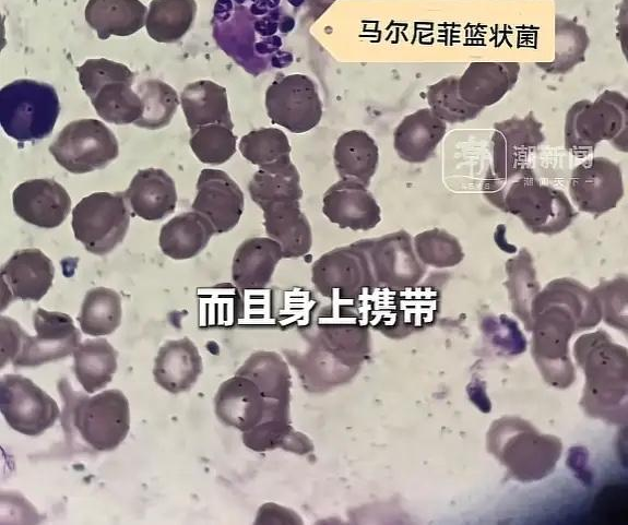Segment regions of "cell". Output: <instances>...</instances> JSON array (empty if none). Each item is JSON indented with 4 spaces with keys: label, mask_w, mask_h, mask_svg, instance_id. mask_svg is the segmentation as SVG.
Wrapping results in <instances>:
<instances>
[{
    "label": "cell",
    "mask_w": 628,
    "mask_h": 525,
    "mask_svg": "<svg viewBox=\"0 0 628 525\" xmlns=\"http://www.w3.org/2000/svg\"><path fill=\"white\" fill-rule=\"evenodd\" d=\"M56 162L72 174H86L105 168L119 154L112 131L99 120L79 119L69 122L49 145Z\"/></svg>",
    "instance_id": "cell-6"
},
{
    "label": "cell",
    "mask_w": 628,
    "mask_h": 525,
    "mask_svg": "<svg viewBox=\"0 0 628 525\" xmlns=\"http://www.w3.org/2000/svg\"><path fill=\"white\" fill-rule=\"evenodd\" d=\"M147 8L140 0H88L84 16L99 39L130 36L146 22Z\"/></svg>",
    "instance_id": "cell-26"
},
{
    "label": "cell",
    "mask_w": 628,
    "mask_h": 525,
    "mask_svg": "<svg viewBox=\"0 0 628 525\" xmlns=\"http://www.w3.org/2000/svg\"><path fill=\"white\" fill-rule=\"evenodd\" d=\"M624 182L618 164L602 156L589 158L573 168L569 194L579 211L602 215L617 206L624 196Z\"/></svg>",
    "instance_id": "cell-13"
},
{
    "label": "cell",
    "mask_w": 628,
    "mask_h": 525,
    "mask_svg": "<svg viewBox=\"0 0 628 525\" xmlns=\"http://www.w3.org/2000/svg\"><path fill=\"white\" fill-rule=\"evenodd\" d=\"M519 72L520 64L514 61L472 62L459 77V94L471 105L491 106L514 86Z\"/></svg>",
    "instance_id": "cell-20"
},
{
    "label": "cell",
    "mask_w": 628,
    "mask_h": 525,
    "mask_svg": "<svg viewBox=\"0 0 628 525\" xmlns=\"http://www.w3.org/2000/svg\"><path fill=\"white\" fill-rule=\"evenodd\" d=\"M317 325L324 349L343 365L357 366L368 350V325L359 314L354 301H333L321 310Z\"/></svg>",
    "instance_id": "cell-14"
},
{
    "label": "cell",
    "mask_w": 628,
    "mask_h": 525,
    "mask_svg": "<svg viewBox=\"0 0 628 525\" xmlns=\"http://www.w3.org/2000/svg\"><path fill=\"white\" fill-rule=\"evenodd\" d=\"M366 254L378 287L403 289L415 286L426 273L413 240L405 230L355 242Z\"/></svg>",
    "instance_id": "cell-10"
},
{
    "label": "cell",
    "mask_w": 628,
    "mask_h": 525,
    "mask_svg": "<svg viewBox=\"0 0 628 525\" xmlns=\"http://www.w3.org/2000/svg\"><path fill=\"white\" fill-rule=\"evenodd\" d=\"M202 371V359L195 345L188 338L164 343L154 360V381L169 393L188 391Z\"/></svg>",
    "instance_id": "cell-25"
},
{
    "label": "cell",
    "mask_w": 628,
    "mask_h": 525,
    "mask_svg": "<svg viewBox=\"0 0 628 525\" xmlns=\"http://www.w3.org/2000/svg\"><path fill=\"white\" fill-rule=\"evenodd\" d=\"M236 140L232 128L213 123L191 131L189 144L201 163L221 165L236 153Z\"/></svg>",
    "instance_id": "cell-41"
},
{
    "label": "cell",
    "mask_w": 628,
    "mask_h": 525,
    "mask_svg": "<svg viewBox=\"0 0 628 525\" xmlns=\"http://www.w3.org/2000/svg\"><path fill=\"white\" fill-rule=\"evenodd\" d=\"M118 351L107 339L88 338L73 351V372L86 393L104 389L117 370Z\"/></svg>",
    "instance_id": "cell-31"
},
{
    "label": "cell",
    "mask_w": 628,
    "mask_h": 525,
    "mask_svg": "<svg viewBox=\"0 0 628 525\" xmlns=\"http://www.w3.org/2000/svg\"><path fill=\"white\" fill-rule=\"evenodd\" d=\"M628 100L616 91H604L594 102L574 103L565 118V148L583 157L601 141L627 152Z\"/></svg>",
    "instance_id": "cell-3"
},
{
    "label": "cell",
    "mask_w": 628,
    "mask_h": 525,
    "mask_svg": "<svg viewBox=\"0 0 628 525\" xmlns=\"http://www.w3.org/2000/svg\"><path fill=\"white\" fill-rule=\"evenodd\" d=\"M367 188L356 181L340 179L324 192L322 213L342 229L375 228L381 220V208Z\"/></svg>",
    "instance_id": "cell-18"
},
{
    "label": "cell",
    "mask_w": 628,
    "mask_h": 525,
    "mask_svg": "<svg viewBox=\"0 0 628 525\" xmlns=\"http://www.w3.org/2000/svg\"><path fill=\"white\" fill-rule=\"evenodd\" d=\"M0 410L13 430L38 437L52 427L60 415L56 401L20 374H4L0 380Z\"/></svg>",
    "instance_id": "cell-8"
},
{
    "label": "cell",
    "mask_w": 628,
    "mask_h": 525,
    "mask_svg": "<svg viewBox=\"0 0 628 525\" xmlns=\"http://www.w3.org/2000/svg\"><path fill=\"white\" fill-rule=\"evenodd\" d=\"M270 120L292 133H305L322 118V103L315 82L305 74H279L265 91Z\"/></svg>",
    "instance_id": "cell-7"
},
{
    "label": "cell",
    "mask_w": 628,
    "mask_h": 525,
    "mask_svg": "<svg viewBox=\"0 0 628 525\" xmlns=\"http://www.w3.org/2000/svg\"><path fill=\"white\" fill-rule=\"evenodd\" d=\"M60 111L56 90L48 83L21 79L0 91V123L19 142L42 140L55 128Z\"/></svg>",
    "instance_id": "cell-4"
},
{
    "label": "cell",
    "mask_w": 628,
    "mask_h": 525,
    "mask_svg": "<svg viewBox=\"0 0 628 525\" xmlns=\"http://www.w3.org/2000/svg\"><path fill=\"white\" fill-rule=\"evenodd\" d=\"M121 315V299L118 293L106 287H96L85 294L78 321L83 333L103 336L118 329Z\"/></svg>",
    "instance_id": "cell-33"
},
{
    "label": "cell",
    "mask_w": 628,
    "mask_h": 525,
    "mask_svg": "<svg viewBox=\"0 0 628 525\" xmlns=\"http://www.w3.org/2000/svg\"><path fill=\"white\" fill-rule=\"evenodd\" d=\"M333 162L340 179L368 187L379 163L378 145L363 130L346 131L336 140Z\"/></svg>",
    "instance_id": "cell-28"
},
{
    "label": "cell",
    "mask_w": 628,
    "mask_h": 525,
    "mask_svg": "<svg viewBox=\"0 0 628 525\" xmlns=\"http://www.w3.org/2000/svg\"><path fill=\"white\" fill-rule=\"evenodd\" d=\"M36 335L25 333L14 367H39L73 354L81 333L67 313L38 308L33 315Z\"/></svg>",
    "instance_id": "cell-12"
},
{
    "label": "cell",
    "mask_w": 628,
    "mask_h": 525,
    "mask_svg": "<svg viewBox=\"0 0 628 525\" xmlns=\"http://www.w3.org/2000/svg\"><path fill=\"white\" fill-rule=\"evenodd\" d=\"M127 82L103 85L91 98L97 115L106 122L122 126L134 123L143 112L140 96Z\"/></svg>",
    "instance_id": "cell-36"
},
{
    "label": "cell",
    "mask_w": 628,
    "mask_h": 525,
    "mask_svg": "<svg viewBox=\"0 0 628 525\" xmlns=\"http://www.w3.org/2000/svg\"><path fill=\"white\" fill-rule=\"evenodd\" d=\"M413 247L424 265L437 269L455 266L464 258L459 240L440 228L417 234L413 238Z\"/></svg>",
    "instance_id": "cell-40"
},
{
    "label": "cell",
    "mask_w": 628,
    "mask_h": 525,
    "mask_svg": "<svg viewBox=\"0 0 628 525\" xmlns=\"http://www.w3.org/2000/svg\"><path fill=\"white\" fill-rule=\"evenodd\" d=\"M214 407L224 425L242 432L264 421H288V402L264 397L250 379L239 374L221 384Z\"/></svg>",
    "instance_id": "cell-11"
},
{
    "label": "cell",
    "mask_w": 628,
    "mask_h": 525,
    "mask_svg": "<svg viewBox=\"0 0 628 525\" xmlns=\"http://www.w3.org/2000/svg\"><path fill=\"white\" fill-rule=\"evenodd\" d=\"M180 104L191 131L213 123L234 129L227 92L213 81L200 80L187 84L180 93Z\"/></svg>",
    "instance_id": "cell-27"
},
{
    "label": "cell",
    "mask_w": 628,
    "mask_h": 525,
    "mask_svg": "<svg viewBox=\"0 0 628 525\" xmlns=\"http://www.w3.org/2000/svg\"><path fill=\"white\" fill-rule=\"evenodd\" d=\"M268 237L282 248L284 259L307 254L312 246V230L299 201L272 203L262 210Z\"/></svg>",
    "instance_id": "cell-22"
},
{
    "label": "cell",
    "mask_w": 628,
    "mask_h": 525,
    "mask_svg": "<svg viewBox=\"0 0 628 525\" xmlns=\"http://www.w3.org/2000/svg\"><path fill=\"white\" fill-rule=\"evenodd\" d=\"M238 148L251 164L264 166L288 158L291 144L286 134L277 128H260L241 136Z\"/></svg>",
    "instance_id": "cell-42"
},
{
    "label": "cell",
    "mask_w": 628,
    "mask_h": 525,
    "mask_svg": "<svg viewBox=\"0 0 628 525\" xmlns=\"http://www.w3.org/2000/svg\"><path fill=\"white\" fill-rule=\"evenodd\" d=\"M284 259L281 246L270 237L242 241L232 264L234 284L242 290H260L271 282L279 262Z\"/></svg>",
    "instance_id": "cell-23"
},
{
    "label": "cell",
    "mask_w": 628,
    "mask_h": 525,
    "mask_svg": "<svg viewBox=\"0 0 628 525\" xmlns=\"http://www.w3.org/2000/svg\"><path fill=\"white\" fill-rule=\"evenodd\" d=\"M316 289L336 302H353L376 283L365 252L355 243L322 254L311 266Z\"/></svg>",
    "instance_id": "cell-9"
},
{
    "label": "cell",
    "mask_w": 628,
    "mask_h": 525,
    "mask_svg": "<svg viewBox=\"0 0 628 525\" xmlns=\"http://www.w3.org/2000/svg\"><path fill=\"white\" fill-rule=\"evenodd\" d=\"M459 76L451 75L428 86L427 103L433 114L445 122L461 123L475 119L484 108L466 103L459 94Z\"/></svg>",
    "instance_id": "cell-38"
},
{
    "label": "cell",
    "mask_w": 628,
    "mask_h": 525,
    "mask_svg": "<svg viewBox=\"0 0 628 525\" xmlns=\"http://www.w3.org/2000/svg\"><path fill=\"white\" fill-rule=\"evenodd\" d=\"M447 131L445 121L429 108H422L407 115L393 133V147L399 157L407 163L420 164L428 160Z\"/></svg>",
    "instance_id": "cell-24"
},
{
    "label": "cell",
    "mask_w": 628,
    "mask_h": 525,
    "mask_svg": "<svg viewBox=\"0 0 628 525\" xmlns=\"http://www.w3.org/2000/svg\"><path fill=\"white\" fill-rule=\"evenodd\" d=\"M55 276L51 260L39 249L14 252L1 267L2 309L12 300L39 301Z\"/></svg>",
    "instance_id": "cell-16"
},
{
    "label": "cell",
    "mask_w": 628,
    "mask_h": 525,
    "mask_svg": "<svg viewBox=\"0 0 628 525\" xmlns=\"http://www.w3.org/2000/svg\"><path fill=\"white\" fill-rule=\"evenodd\" d=\"M335 0H307L310 12L313 17H318L325 11Z\"/></svg>",
    "instance_id": "cell-46"
},
{
    "label": "cell",
    "mask_w": 628,
    "mask_h": 525,
    "mask_svg": "<svg viewBox=\"0 0 628 525\" xmlns=\"http://www.w3.org/2000/svg\"><path fill=\"white\" fill-rule=\"evenodd\" d=\"M195 14L194 0H152L146 15V32L157 43L178 41L191 28Z\"/></svg>",
    "instance_id": "cell-32"
},
{
    "label": "cell",
    "mask_w": 628,
    "mask_h": 525,
    "mask_svg": "<svg viewBox=\"0 0 628 525\" xmlns=\"http://www.w3.org/2000/svg\"><path fill=\"white\" fill-rule=\"evenodd\" d=\"M64 402L61 423L67 438L74 431L92 449L108 452L117 449L130 429V407L126 395L117 389L96 395L74 391L67 379L58 382Z\"/></svg>",
    "instance_id": "cell-2"
},
{
    "label": "cell",
    "mask_w": 628,
    "mask_h": 525,
    "mask_svg": "<svg viewBox=\"0 0 628 525\" xmlns=\"http://www.w3.org/2000/svg\"><path fill=\"white\" fill-rule=\"evenodd\" d=\"M590 39L586 29L561 15L555 17V58L550 62H536V67L550 74H564L584 61Z\"/></svg>",
    "instance_id": "cell-35"
},
{
    "label": "cell",
    "mask_w": 628,
    "mask_h": 525,
    "mask_svg": "<svg viewBox=\"0 0 628 525\" xmlns=\"http://www.w3.org/2000/svg\"><path fill=\"white\" fill-rule=\"evenodd\" d=\"M130 211L121 192H95L83 198L72 210V230L85 250L104 255L126 237Z\"/></svg>",
    "instance_id": "cell-5"
},
{
    "label": "cell",
    "mask_w": 628,
    "mask_h": 525,
    "mask_svg": "<svg viewBox=\"0 0 628 525\" xmlns=\"http://www.w3.org/2000/svg\"><path fill=\"white\" fill-rule=\"evenodd\" d=\"M215 234L212 224L201 214L181 213L163 225L159 248L174 260H187L199 254Z\"/></svg>",
    "instance_id": "cell-29"
},
{
    "label": "cell",
    "mask_w": 628,
    "mask_h": 525,
    "mask_svg": "<svg viewBox=\"0 0 628 525\" xmlns=\"http://www.w3.org/2000/svg\"><path fill=\"white\" fill-rule=\"evenodd\" d=\"M236 374L250 379L266 398L289 401V372L275 353L258 351L251 355Z\"/></svg>",
    "instance_id": "cell-34"
},
{
    "label": "cell",
    "mask_w": 628,
    "mask_h": 525,
    "mask_svg": "<svg viewBox=\"0 0 628 525\" xmlns=\"http://www.w3.org/2000/svg\"><path fill=\"white\" fill-rule=\"evenodd\" d=\"M482 191L490 204L517 216L533 234H559L576 216L567 195L542 183L529 166L502 175L489 169Z\"/></svg>",
    "instance_id": "cell-1"
},
{
    "label": "cell",
    "mask_w": 628,
    "mask_h": 525,
    "mask_svg": "<svg viewBox=\"0 0 628 525\" xmlns=\"http://www.w3.org/2000/svg\"><path fill=\"white\" fill-rule=\"evenodd\" d=\"M251 200L261 208L303 196L300 175L291 157L260 166L248 183Z\"/></svg>",
    "instance_id": "cell-30"
},
{
    "label": "cell",
    "mask_w": 628,
    "mask_h": 525,
    "mask_svg": "<svg viewBox=\"0 0 628 525\" xmlns=\"http://www.w3.org/2000/svg\"><path fill=\"white\" fill-rule=\"evenodd\" d=\"M493 167L496 175L526 167L525 160L545 140L542 123L533 112L494 124Z\"/></svg>",
    "instance_id": "cell-19"
},
{
    "label": "cell",
    "mask_w": 628,
    "mask_h": 525,
    "mask_svg": "<svg viewBox=\"0 0 628 525\" xmlns=\"http://www.w3.org/2000/svg\"><path fill=\"white\" fill-rule=\"evenodd\" d=\"M135 92L141 98L143 112L133 124L149 130L168 126L179 105L175 88L158 79H149L139 83Z\"/></svg>",
    "instance_id": "cell-37"
},
{
    "label": "cell",
    "mask_w": 628,
    "mask_h": 525,
    "mask_svg": "<svg viewBox=\"0 0 628 525\" xmlns=\"http://www.w3.org/2000/svg\"><path fill=\"white\" fill-rule=\"evenodd\" d=\"M15 214L24 222L40 228H56L67 218L71 199L67 190L54 179H31L20 183L12 193Z\"/></svg>",
    "instance_id": "cell-17"
},
{
    "label": "cell",
    "mask_w": 628,
    "mask_h": 525,
    "mask_svg": "<svg viewBox=\"0 0 628 525\" xmlns=\"http://www.w3.org/2000/svg\"><path fill=\"white\" fill-rule=\"evenodd\" d=\"M25 331L20 324L8 317L1 315L0 318V349H1V368L7 362L15 359L20 351Z\"/></svg>",
    "instance_id": "cell-45"
},
{
    "label": "cell",
    "mask_w": 628,
    "mask_h": 525,
    "mask_svg": "<svg viewBox=\"0 0 628 525\" xmlns=\"http://www.w3.org/2000/svg\"><path fill=\"white\" fill-rule=\"evenodd\" d=\"M192 211L204 216L215 234L232 230L239 222L245 198L239 186L225 171L213 168L201 170Z\"/></svg>",
    "instance_id": "cell-15"
},
{
    "label": "cell",
    "mask_w": 628,
    "mask_h": 525,
    "mask_svg": "<svg viewBox=\"0 0 628 525\" xmlns=\"http://www.w3.org/2000/svg\"><path fill=\"white\" fill-rule=\"evenodd\" d=\"M123 194L133 214L145 220L163 219L177 205L175 181L159 168L139 170Z\"/></svg>",
    "instance_id": "cell-21"
},
{
    "label": "cell",
    "mask_w": 628,
    "mask_h": 525,
    "mask_svg": "<svg viewBox=\"0 0 628 525\" xmlns=\"http://www.w3.org/2000/svg\"><path fill=\"white\" fill-rule=\"evenodd\" d=\"M291 431L292 427L286 420L264 421L242 432V442L253 451L263 452L284 445Z\"/></svg>",
    "instance_id": "cell-44"
},
{
    "label": "cell",
    "mask_w": 628,
    "mask_h": 525,
    "mask_svg": "<svg viewBox=\"0 0 628 525\" xmlns=\"http://www.w3.org/2000/svg\"><path fill=\"white\" fill-rule=\"evenodd\" d=\"M508 276L507 287L513 301V311L523 320L531 314L530 308L538 291L533 259L530 252L522 248L520 252L506 263Z\"/></svg>",
    "instance_id": "cell-39"
},
{
    "label": "cell",
    "mask_w": 628,
    "mask_h": 525,
    "mask_svg": "<svg viewBox=\"0 0 628 525\" xmlns=\"http://www.w3.org/2000/svg\"><path fill=\"white\" fill-rule=\"evenodd\" d=\"M76 71L82 90L88 98L107 83L134 82V73L127 65L105 58L87 59Z\"/></svg>",
    "instance_id": "cell-43"
}]
</instances>
